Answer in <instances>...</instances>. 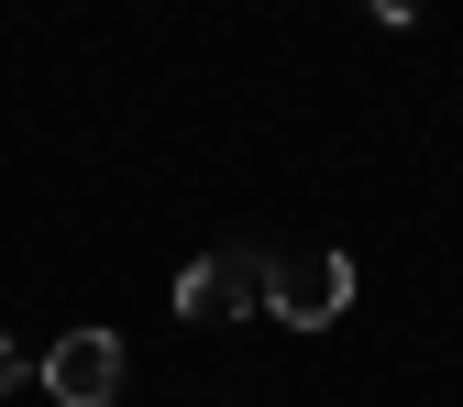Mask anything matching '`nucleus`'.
<instances>
[{"instance_id":"nucleus-4","label":"nucleus","mask_w":463,"mask_h":407,"mask_svg":"<svg viewBox=\"0 0 463 407\" xmlns=\"http://www.w3.org/2000/svg\"><path fill=\"white\" fill-rule=\"evenodd\" d=\"M12 385H33V353H23L12 330H0V396H12Z\"/></svg>"},{"instance_id":"nucleus-3","label":"nucleus","mask_w":463,"mask_h":407,"mask_svg":"<svg viewBox=\"0 0 463 407\" xmlns=\"http://www.w3.org/2000/svg\"><path fill=\"white\" fill-rule=\"evenodd\" d=\"M33 385H44L55 407H110V396H122V330H67V341L33 364Z\"/></svg>"},{"instance_id":"nucleus-5","label":"nucleus","mask_w":463,"mask_h":407,"mask_svg":"<svg viewBox=\"0 0 463 407\" xmlns=\"http://www.w3.org/2000/svg\"><path fill=\"white\" fill-rule=\"evenodd\" d=\"M364 12H375V23H397V33H409V23L430 12V0H364Z\"/></svg>"},{"instance_id":"nucleus-2","label":"nucleus","mask_w":463,"mask_h":407,"mask_svg":"<svg viewBox=\"0 0 463 407\" xmlns=\"http://www.w3.org/2000/svg\"><path fill=\"white\" fill-rule=\"evenodd\" d=\"M265 309V254H199L177 275V319L188 330H221V319H254Z\"/></svg>"},{"instance_id":"nucleus-1","label":"nucleus","mask_w":463,"mask_h":407,"mask_svg":"<svg viewBox=\"0 0 463 407\" xmlns=\"http://www.w3.org/2000/svg\"><path fill=\"white\" fill-rule=\"evenodd\" d=\"M265 309L287 330H331L342 309H354V264H342L331 243L320 254H265Z\"/></svg>"}]
</instances>
